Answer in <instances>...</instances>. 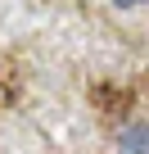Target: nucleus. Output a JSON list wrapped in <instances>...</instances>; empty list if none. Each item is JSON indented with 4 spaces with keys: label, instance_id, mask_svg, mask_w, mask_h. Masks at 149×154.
<instances>
[{
    "label": "nucleus",
    "instance_id": "obj_1",
    "mask_svg": "<svg viewBox=\"0 0 149 154\" xmlns=\"http://www.w3.org/2000/svg\"><path fill=\"white\" fill-rule=\"evenodd\" d=\"M118 154H149V122H131L118 131Z\"/></svg>",
    "mask_w": 149,
    "mask_h": 154
},
{
    "label": "nucleus",
    "instance_id": "obj_2",
    "mask_svg": "<svg viewBox=\"0 0 149 154\" xmlns=\"http://www.w3.org/2000/svg\"><path fill=\"white\" fill-rule=\"evenodd\" d=\"M113 5H122V9H136V5H145V0H113Z\"/></svg>",
    "mask_w": 149,
    "mask_h": 154
}]
</instances>
